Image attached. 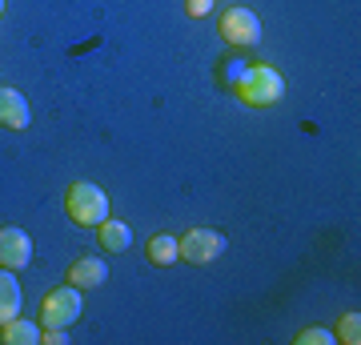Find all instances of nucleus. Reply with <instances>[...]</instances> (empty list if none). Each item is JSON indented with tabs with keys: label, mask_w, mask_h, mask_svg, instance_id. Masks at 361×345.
Here are the masks:
<instances>
[{
	"label": "nucleus",
	"mask_w": 361,
	"mask_h": 345,
	"mask_svg": "<svg viewBox=\"0 0 361 345\" xmlns=\"http://www.w3.org/2000/svg\"><path fill=\"white\" fill-rule=\"evenodd\" d=\"M97 241H101L104 253H125V249L133 245L129 221H113V217H104L101 225H97Z\"/></svg>",
	"instance_id": "9d476101"
},
{
	"label": "nucleus",
	"mask_w": 361,
	"mask_h": 345,
	"mask_svg": "<svg viewBox=\"0 0 361 345\" xmlns=\"http://www.w3.org/2000/svg\"><path fill=\"white\" fill-rule=\"evenodd\" d=\"M28 125H32V109H28V101L16 89H4V85H0V128L20 133V128H28Z\"/></svg>",
	"instance_id": "6e6552de"
},
{
	"label": "nucleus",
	"mask_w": 361,
	"mask_h": 345,
	"mask_svg": "<svg viewBox=\"0 0 361 345\" xmlns=\"http://www.w3.org/2000/svg\"><path fill=\"white\" fill-rule=\"evenodd\" d=\"M185 13L189 16H209L213 13V0H185Z\"/></svg>",
	"instance_id": "dca6fc26"
},
{
	"label": "nucleus",
	"mask_w": 361,
	"mask_h": 345,
	"mask_svg": "<svg viewBox=\"0 0 361 345\" xmlns=\"http://www.w3.org/2000/svg\"><path fill=\"white\" fill-rule=\"evenodd\" d=\"M0 265L13 273L32 265V237L20 225H0Z\"/></svg>",
	"instance_id": "423d86ee"
},
{
	"label": "nucleus",
	"mask_w": 361,
	"mask_h": 345,
	"mask_svg": "<svg viewBox=\"0 0 361 345\" xmlns=\"http://www.w3.org/2000/svg\"><path fill=\"white\" fill-rule=\"evenodd\" d=\"M20 305H25V293H20L16 273L0 265V325L13 321V317H20Z\"/></svg>",
	"instance_id": "1a4fd4ad"
},
{
	"label": "nucleus",
	"mask_w": 361,
	"mask_h": 345,
	"mask_svg": "<svg viewBox=\"0 0 361 345\" xmlns=\"http://www.w3.org/2000/svg\"><path fill=\"white\" fill-rule=\"evenodd\" d=\"M65 282L77 285V289H97V285L109 282V265H104V257H97V253H80L77 261L68 265Z\"/></svg>",
	"instance_id": "0eeeda50"
},
{
	"label": "nucleus",
	"mask_w": 361,
	"mask_h": 345,
	"mask_svg": "<svg viewBox=\"0 0 361 345\" xmlns=\"http://www.w3.org/2000/svg\"><path fill=\"white\" fill-rule=\"evenodd\" d=\"M0 341L4 345H37L40 341V321H25V317H13L0 325Z\"/></svg>",
	"instance_id": "9b49d317"
},
{
	"label": "nucleus",
	"mask_w": 361,
	"mask_h": 345,
	"mask_svg": "<svg viewBox=\"0 0 361 345\" xmlns=\"http://www.w3.org/2000/svg\"><path fill=\"white\" fill-rule=\"evenodd\" d=\"M80 309H85V297H80L77 285H68V282L56 285V289H49L44 301H40V329H49V325L68 329V325L80 317Z\"/></svg>",
	"instance_id": "7ed1b4c3"
},
{
	"label": "nucleus",
	"mask_w": 361,
	"mask_h": 345,
	"mask_svg": "<svg viewBox=\"0 0 361 345\" xmlns=\"http://www.w3.org/2000/svg\"><path fill=\"white\" fill-rule=\"evenodd\" d=\"M145 253H149V261H153V265H161V269L173 265V261H180V253H177V237H173V233H153Z\"/></svg>",
	"instance_id": "f8f14e48"
},
{
	"label": "nucleus",
	"mask_w": 361,
	"mask_h": 345,
	"mask_svg": "<svg viewBox=\"0 0 361 345\" xmlns=\"http://www.w3.org/2000/svg\"><path fill=\"white\" fill-rule=\"evenodd\" d=\"M329 341H334L329 329H301L297 333V345H329Z\"/></svg>",
	"instance_id": "4468645a"
},
{
	"label": "nucleus",
	"mask_w": 361,
	"mask_h": 345,
	"mask_svg": "<svg viewBox=\"0 0 361 345\" xmlns=\"http://www.w3.org/2000/svg\"><path fill=\"white\" fill-rule=\"evenodd\" d=\"M341 345H357L361 341V317L357 313H345V317L337 321V333H334Z\"/></svg>",
	"instance_id": "ddd939ff"
},
{
	"label": "nucleus",
	"mask_w": 361,
	"mask_h": 345,
	"mask_svg": "<svg viewBox=\"0 0 361 345\" xmlns=\"http://www.w3.org/2000/svg\"><path fill=\"white\" fill-rule=\"evenodd\" d=\"M40 341H44V345H65V341H68V329H61V325H49V329H40Z\"/></svg>",
	"instance_id": "2eb2a0df"
},
{
	"label": "nucleus",
	"mask_w": 361,
	"mask_h": 345,
	"mask_svg": "<svg viewBox=\"0 0 361 345\" xmlns=\"http://www.w3.org/2000/svg\"><path fill=\"white\" fill-rule=\"evenodd\" d=\"M0 16H4V0H0Z\"/></svg>",
	"instance_id": "f3484780"
},
{
	"label": "nucleus",
	"mask_w": 361,
	"mask_h": 345,
	"mask_svg": "<svg viewBox=\"0 0 361 345\" xmlns=\"http://www.w3.org/2000/svg\"><path fill=\"white\" fill-rule=\"evenodd\" d=\"M217 32L233 49H249L261 40V16L249 13V8H225V16L217 20Z\"/></svg>",
	"instance_id": "39448f33"
},
{
	"label": "nucleus",
	"mask_w": 361,
	"mask_h": 345,
	"mask_svg": "<svg viewBox=\"0 0 361 345\" xmlns=\"http://www.w3.org/2000/svg\"><path fill=\"white\" fill-rule=\"evenodd\" d=\"M65 213L73 225L80 229H97L104 217H109V193L101 185H92V181H77V185H68L65 193Z\"/></svg>",
	"instance_id": "f03ea898"
},
{
	"label": "nucleus",
	"mask_w": 361,
	"mask_h": 345,
	"mask_svg": "<svg viewBox=\"0 0 361 345\" xmlns=\"http://www.w3.org/2000/svg\"><path fill=\"white\" fill-rule=\"evenodd\" d=\"M237 92V101L249 104V109H269L285 97V77L273 68V64H245L241 77L229 85Z\"/></svg>",
	"instance_id": "f257e3e1"
},
{
	"label": "nucleus",
	"mask_w": 361,
	"mask_h": 345,
	"mask_svg": "<svg viewBox=\"0 0 361 345\" xmlns=\"http://www.w3.org/2000/svg\"><path fill=\"white\" fill-rule=\"evenodd\" d=\"M177 253H180V261H189V265H209V261H217V257L225 253V233L193 225L189 233L177 237Z\"/></svg>",
	"instance_id": "20e7f679"
}]
</instances>
